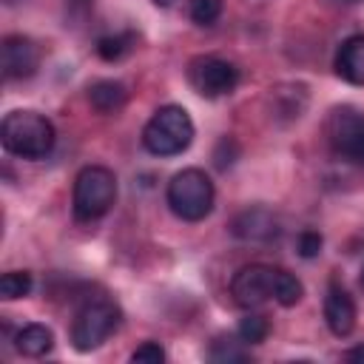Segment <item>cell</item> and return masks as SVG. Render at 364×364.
Returning <instances> with one entry per match:
<instances>
[{"label": "cell", "instance_id": "1", "mask_svg": "<svg viewBox=\"0 0 364 364\" xmlns=\"http://www.w3.org/2000/svg\"><path fill=\"white\" fill-rule=\"evenodd\" d=\"M3 148L20 159H46L54 148V125L37 111H9L0 125Z\"/></svg>", "mask_w": 364, "mask_h": 364}, {"label": "cell", "instance_id": "2", "mask_svg": "<svg viewBox=\"0 0 364 364\" xmlns=\"http://www.w3.org/2000/svg\"><path fill=\"white\" fill-rule=\"evenodd\" d=\"M193 142V119L182 105H162L142 128V145L154 156H176Z\"/></svg>", "mask_w": 364, "mask_h": 364}, {"label": "cell", "instance_id": "3", "mask_svg": "<svg viewBox=\"0 0 364 364\" xmlns=\"http://www.w3.org/2000/svg\"><path fill=\"white\" fill-rule=\"evenodd\" d=\"M165 199H168L171 210L179 219L199 222V219H205L213 210L216 191H213V182H210V176L205 171L185 168V171H179V173L171 176L168 191H165Z\"/></svg>", "mask_w": 364, "mask_h": 364}, {"label": "cell", "instance_id": "4", "mask_svg": "<svg viewBox=\"0 0 364 364\" xmlns=\"http://www.w3.org/2000/svg\"><path fill=\"white\" fill-rule=\"evenodd\" d=\"M117 202V176L105 165H85L74 176V216L94 222L105 216Z\"/></svg>", "mask_w": 364, "mask_h": 364}, {"label": "cell", "instance_id": "5", "mask_svg": "<svg viewBox=\"0 0 364 364\" xmlns=\"http://www.w3.org/2000/svg\"><path fill=\"white\" fill-rule=\"evenodd\" d=\"M119 327V307L108 299H91L85 301L71 324V344L77 353L97 350L114 330Z\"/></svg>", "mask_w": 364, "mask_h": 364}, {"label": "cell", "instance_id": "6", "mask_svg": "<svg viewBox=\"0 0 364 364\" xmlns=\"http://www.w3.org/2000/svg\"><path fill=\"white\" fill-rule=\"evenodd\" d=\"M327 139L333 151L350 162L364 168V114L353 105H338L327 117Z\"/></svg>", "mask_w": 364, "mask_h": 364}, {"label": "cell", "instance_id": "7", "mask_svg": "<svg viewBox=\"0 0 364 364\" xmlns=\"http://www.w3.org/2000/svg\"><path fill=\"white\" fill-rule=\"evenodd\" d=\"M279 273L282 267H273V264H262V262H253V264H245L233 273L230 279V296L239 307H259L264 301H276V287H279Z\"/></svg>", "mask_w": 364, "mask_h": 364}, {"label": "cell", "instance_id": "8", "mask_svg": "<svg viewBox=\"0 0 364 364\" xmlns=\"http://www.w3.org/2000/svg\"><path fill=\"white\" fill-rule=\"evenodd\" d=\"M188 82L193 85L196 94L208 97V100H216V97H225V94H233L236 85H239V68L222 57H196L191 60L188 65Z\"/></svg>", "mask_w": 364, "mask_h": 364}, {"label": "cell", "instance_id": "9", "mask_svg": "<svg viewBox=\"0 0 364 364\" xmlns=\"http://www.w3.org/2000/svg\"><path fill=\"white\" fill-rule=\"evenodd\" d=\"M0 54H3L0 60H3V77L6 80H26L40 65V48L26 34H9V37H3Z\"/></svg>", "mask_w": 364, "mask_h": 364}, {"label": "cell", "instance_id": "10", "mask_svg": "<svg viewBox=\"0 0 364 364\" xmlns=\"http://www.w3.org/2000/svg\"><path fill=\"white\" fill-rule=\"evenodd\" d=\"M230 230L242 242H273L282 228H279V216L270 208L253 205V208H245L242 213H236Z\"/></svg>", "mask_w": 364, "mask_h": 364}, {"label": "cell", "instance_id": "11", "mask_svg": "<svg viewBox=\"0 0 364 364\" xmlns=\"http://www.w3.org/2000/svg\"><path fill=\"white\" fill-rule=\"evenodd\" d=\"M324 321H327L330 333L338 336V338L350 336L353 327H355V301L338 284H330V290L324 296Z\"/></svg>", "mask_w": 364, "mask_h": 364}, {"label": "cell", "instance_id": "12", "mask_svg": "<svg viewBox=\"0 0 364 364\" xmlns=\"http://www.w3.org/2000/svg\"><path fill=\"white\" fill-rule=\"evenodd\" d=\"M336 74L350 85H364V34L347 37L336 51Z\"/></svg>", "mask_w": 364, "mask_h": 364}, {"label": "cell", "instance_id": "13", "mask_svg": "<svg viewBox=\"0 0 364 364\" xmlns=\"http://www.w3.org/2000/svg\"><path fill=\"white\" fill-rule=\"evenodd\" d=\"M125 100H128V91H125V85L117 82V80H97V82L88 85V102H91V108L100 111V114H114V111H119V108L125 105Z\"/></svg>", "mask_w": 364, "mask_h": 364}, {"label": "cell", "instance_id": "14", "mask_svg": "<svg viewBox=\"0 0 364 364\" xmlns=\"http://www.w3.org/2000/svg\"><path fill=\"white\" fill-rule=\"evenodd\" d=\"M14 347L26 358H40L54 347V333L46 324H26L14 336Z\"/></svg>", "mask_w": 364, "mask_h": 364}, {"label": "cell", "instance_id": "15", "mask_svg": "<svg viewBox=\"0 0 364 364\" xmlns=\"http://www.w3.org/2000/svg\"><path fill=\"white\" fill-rule=\"evenodd\" d=\"M270 102H273L276 114H284L287 119H299L307 105V88L304 85H279V88H273Z\"/></svg>", "mask_w": 364, "mask_h": 364}, {"label": "cell", "instance_id": "16", "mask_svg": "<svg viewBox=\"0 0 364 364\" xmlns=\"http://www.w3.org/2000/svg\"><path fill=\"white\" fill-rule=\"evenodd\" d=\"M134 43H136L134 31L105 34V37H100V40H97V54H100L102 60H108V63H117V60H122V57L134 48Z\"/></svg>", "mask_w": 364, "mask_h": 364}, {"label": "cell", "instance_id": "17", "mask_svg": "<svg viewBox=\"0 0 364 364\" xmlns=\"http://www.w3.org/2000/svg\"><path fill=\"white\" fill-rule=\"evenodd\" d=\"M31 293V273L28 270H9L0 279V299L14 301Z\"/></svg>", "mask_w": 364, "mask_h": 364}, {"label": "cell", "instance_id": "18", "mask_svg": "<svg viewBox=\"0 0 364 364\" xmlns=\"http://www.w3.org/2000/svg\"><path fill=\"white\" fill-rule=\"evenodd\" d=\"M267 333H270V321H267L262 313H247V316L239 321V327H236V336H239L245 344H259V341L267 338Z\"/></svg>", "mask_w": 364, "mask_h": 364}, {"label": "cell", "instance_id": "19", "mask_svg": "<svg viewBox=\"0 0 364 364\" xmlns=\"http://www.w3.org/2000/svg\"><path fill=\"white\" fill-rule=\"evenodd\" d=\"M242 344H245L242 338H239V341H236V338H216L213 347H210V358L219 361V364H222V361H245L247 353L242 350Z\"/></svg>", "mask_w": 364, "mask_h": 364}, {"label": "cell", "instance_id": "20", "mask_svg": "<svg viewBox=\"0 0 364 364\" xmlns=\"http://www.w3.org/2000/svg\"><path fill=\"white\" fill-rule=\"evenodd\" d=\"M222 14V0H191V20L196 26H213Z\"/></svg>", "mask_w": 364, "mask_h": 364}, {"label": "cell", "instance_id": "21", "mask_svg": "<svg viewBox=\"0 0 364 364\" xmlns=\"http://www.w3.org/2000/svg\"><path fill=\"white\" fill-rule=\"evenodd\" d=\"M236 156H239V145L233 142V136H222V139L216 142V148H213V162H216V168H219V171H228V168L236 162Z\"/></svg>", "mask_w": 364, "mask_h": 364}, {"label": "cell", "instance_id": "22", "mask_svg": "<svg viewBox=\"0 0 364 364\" xmlns=\"http://www.w3.org/2000/svg\"><path fill=\"white\" fill-rule=\"evenodd\" d=\"M134 364H162L165 361V350L159 347V341H142L134 353H131Z\"/></svg>", "mask_w": 364, "mask_h": 364}, {"label": "cell", "instance_id": "23", "mask_svg": "<svg viewBox=\"0 0 364 364\" xmlns=\"http://www.w3.org/2000/svg\"><path fill=\"white\" fill-rule=\"evenodd\" d=\"M321 233L318 230H301L299 233V256L301 259H316L321 253Z\"/></svg>", "mask_w": 364, "mask_h": 364}, {"label": "cell", "instance_id": "24", "mask_svg": "<svg viewBox=\"0 0 364 364\" xmlns=\"http://www.w3.org/2000/svg\"><path fill=\"white\" fill-rule=\"evenodd\" d=\"M344 358H347V361H361V364H364V344H358V347L347 350V353H344Z\"/></svg>", "mask_w": 364, "mask_h": 364}, {"label": "cell", "instance_id": "25", "mask_svg": "<svg viewBox=\"0 0 364 364\" xmlns=\"http://www.w3.org/2000/svg\"><path fill=\"white\" fill-rule=\"evenodd\" d=\"M65 6H68L71 11H85V9L91 6V0H65Z\"/></svg>", "mask_w": 364, "mask_h": 364}, {"label": "cell", "instance_id": "26", "mask_svg": "<svg viewBox=\"0 0 364 364\" xmlns=\"http://www.w3.org/2000/svg\"><path fill=\"white\" fill-rule=\"evenodd\" d=\"M176 0H154V6H159V9H171Z\"/></svg>", "mask_w": 364, "mask_h": 364}, {"label": "cell", "instance_id": "27", "mask_svg": "<svg viewBox=\"0 0 364 364\" xmlns=\"http://www.w3.org/2000/svg\"><path fill=\"white\" fill-rule=\"evenodd\" d=\"M358 282H361V287H364V267H361V279H358Z\"/></svg>", "mask_w": 364, "mask_h": 364}, {"label": "cell", "instance_id": "28", "mask_svg": "<svg viewBox=\"0 0 364 364\" xmlns=\"http://www.w3.org/2000/svg\"><path fill=\"white\" fill-rule=\"evenodd\" d=\"M338 3H361V0H338Z\"/></svg>", "mask_w": 364, "mask_h": 364}]
</instances>
